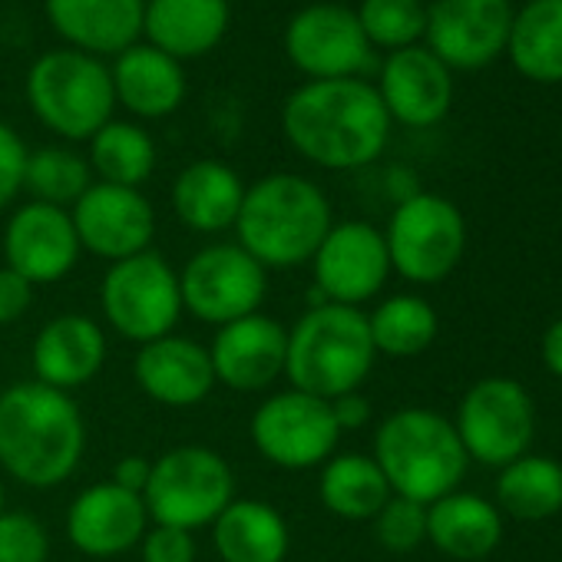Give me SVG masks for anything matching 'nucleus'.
<instances>
[{
  "label": "nucleus",
  "instance_id": "19",
  "mask_svg": "<svg viewBox=\"0 0 562 562\" xmlns=\"http://www.w3.org/2000/svg\"><path fill=\"white\" fill-rule=\"evenodd\" d=\"M149 529V513L139 493L110 480L83 486L64 516V532L87 559H116L139 546Z\"/></svg>",
  "mask_w": 562,
  "mask_h": 562
},
{
  "label": "nucleus",
  "instance_id": "26",
  "mask_svg": "<svg viewBox=\"0 0 562 562\" xmlns=\"http://www.w3.org/2000/svg\"><path fill=\"white\" fill-rule=\"evenodd\" d=\"M427 542L453 562H483L503 542V513L480 493L453 490L427 506Z\"/></svg>",
  "mask_w": 562,
  "mask_h": 562
},
{
  "label": "nucleus",
  "instance_id": "8",
  "mask_svg": "<svg viewBox=\"0 0 562 562\" xmlns=\"http://www.w3.org/2000/svg\"><path fill=\"white\" fill-rule=\"evenodd\" d=\"M232 463L205 443H179L153 457V473L143 490L149 522L176 529H209L235 499Z\"/></svg>",
  "mask_w": 562,
  "mask_h": 562
},
{
  "label": "nucleus",
  "instance_id": "34",
  "mask_svg": "<svg viewBox=\"0 0 562 562\" xmlns=\"http://www.w3.org/2000/svg\"><path fill=\"white\" fill-rule=\"evenodd\" d=\"M93 169L83 153L74 146H41L27 153L24 166V192L34 202H47L57 209H74L77 199L93 186Z\"/></svg>",
  "mask_w": 562,
  "mask_h": 562
},
{
  "label": "nucleus",
  "instance_id": "7",
  "mask_svg": "<svg viewBox=\"0 0 562 562\" xmlns=\"http://www.w3.org/2000/svg\"><path fill=\"white\" fill-rule=\"evenodd\" d=\"M97 295L103 328H110L136 348L176 335L186 315L179 292V268H172V261L156 248L106 265Z\"/></svg>",
  "mask_w": 562,
  "mask_h": 562
},
{
  "label": "nucleus",
  "instance_id": "44",
  "mask_svg": "<svg viewBox=\"0 0 562 562\" xmlns=\"http://www.w3.org/2000/svg\"><path fill=\"white\" fill-rule=\"evenodd\" d=\"M8 509V490H4V476H0V513Z\"/></svg>",
  "mask_w": 562,
  "mask_h": 562
},
{
  "label": "nucleus",
  "instance_id": "27",
  "mask_svg": "<svg viewBox=\"0 0 562 562\" xmlns=\"http://www.w3.org/2000/svg\"><path fill=\"white\" fill-rule=\"evenodd\" d=\"M241 199H245V182L222 159L189 162L176 176L169 192L179 225H186L195 235H222L235 228Z\"/></svg>",
  "mask_w": 562,
  "mask_h": 562
},
{
  "label": "nucleus",
  "instance_id": "41",
  "mask_svg": "<svg viewBox=\"0 0 562 562\" xmlns=\"http://www.w3.org/2000/svg\"><path fill=\"white\" fill-rule=\"evenodd\" d=\"M328 404H331V414H335V424H338L341 434H358L374 420V407L361 391H351V394L335 397Z\"/></svg>",
  "mask_w": 562,
  "mask_h": 562
},
{
  "label": "nucleus",
  "instance_id": "17",
  "mask_svg": "<svg viewBox=\"0 0 562 562\" xmlns=\"http://www.w3.org/2000/svg\"><path fill=\"white\" fill-rule=\"evenodd\" d=\"M0 251H4V265L24 274L34 289L57 285V281L70 278L83 255L70 209H57L34 199H27L8 215Z\"/></svg>",
  "mask_w": 562,
  "mask_h": 562
},
{
  "label": "nucleus",
  "instance_id": "12",
  "mask_svg": "<svg viewBox=\"0 0 562 562\" xmlns=\"http://www.w3.org/2000/svg\"><path fill=\"white\" fill-rule=\"evenodd\" d=\"M457 437L470 460L503 470L529 453L536 437L532 394L513 378H483L457 404Z\"/></svg>",
  "mask_w": 562,
  "mask_h": 562
},
{
  "label": "nucleus",
  "instance_id": "9",
  "mask_svg": "<svg viewBox=\"0 0 562 562\" xmlns=\"http://www.w3.org/2000/svg\"><path fill=\"white\" fill-rule=\"evenodd\" d=\"M384 232L391 271L411 285H440L467 255V218L437 192H414L391 212Z\"/></svg>",
  "mask_w": 562,
  "mask_h": 562
},
{
  "label": "nucleus",
  "instance_id": "2",
  "mask_svg": "<svg viewBox=\"0 0 562 562\" xmlns=\"http://www.w3.org/2000/svg\"><path fill=\"white\" fill-rule=\"evenodd\" d=\"M87 453V420L74 394L41 381L0 391V476L27 490L67 483Z\"/></svg>",
  "mask_w": 562,
  "mask_h": 562
},
{
  "label": "nucleus",
  "instance_id": "42",
  "mask_svg": "<svg viewBox=\"0 0 562 562\" xmlns=\"http://www.w3.org/2000/svg\"><path fill=\"white\" fill-rule=\"evenodd\" d=\"M149 473H153V460H149V457H139V453H130V457H120V460H116L110 483H116V486H123V490L143 496V490H146V483H149Z\"/></svg>",
  "mask_w": 562,
  "mask_h": 562
},
{
  "label": "nucleus",
  "instance_id": "20",
  "mask_svg": "<svg viewBox=\"0 0 562 562\" xmlns=\"http://www.w3.org/2000/svg\"><path fill=\"white\" fill-rule=\"evenodd\" d=\"M110 358V338L103 322L83 312H64L50 318L31 345L34 381L74 394L93 384Z\"/></svg>",
  "mask_w": 562,
  "mask_h": 562
},
{
  "label": "nucleus",
  "instance_id": "22",
  "mask_svg": "<svg viewBox=\"0 0 562 562\" xmlns=\"http://www.w3.org/2000/svg\"><path fill=\"white\" fill-rule=\"evenodd\" d=\"M133 381L149 401L169 411L199 407L218 387L209 361V348L186 335H166L159 341L136 348Z\"/></svg>",
  "mask_w": 562,
  "mask_h": 562
},
{
  "label": "nucleus",
  "instance_id": "13",
  "mask_svg": "<svg viewBox=\"0 0 562 562\" xmlns=\"http://www.w3.org/2000/svg\"><path fill=\"white\" fill-rule=\"evenodd\" d=\"M308 265L318 295L315 302L348 308H364L368 302H374L391 278L384 232L364 218L335 222Z\"/></svg>",
  "mask_w": 562,
  "mask_h": 562
},
{
  "label": "nucleus",
  "instance_id": "18",
  "mask_svg": "<svg viewBox=\"0 0 562 562\" xmlns=\"http://www.w3.org/2000/svg\"><path fill=\"white\" fill-rule=\"evenodd\" d=\"M205 348L215 384L235 394H265L285 378L289 328L265 312H255L215 328Z\"/></svg>",
  "mask_w": 562,
  "mask_h": 562
},
{
  "label": "nucleus",
  "instance_id": "43",
  "mask_svg": "<svg viewBox=\"0 0 562 562\" xmlns=\"http://www.w3.org/2000/svg\"><path fill=\"white\" fill-rule=\"evenodd\" d=\"M539 358H542L546 371H549L552 378L562 381V318H555V322L542 331Z\"/></svg>",
  "mask_w": 562,
  "mask_h": 562
},
{
  "label": "nucleus",
  "instance_id": "21",
  "mask_svg": "<svg viewBox=\"0 0 562 562\" xmlns=\"http://www.w3.org/2000/svg\"><path fill=\"white\" fill-rule=\"evenodd\" d=\"M374 90L391 123L411 130H430L443 123L453 106V74L424 44L387 54Z\"/></svg>",
  "mask_w": 562,
  "mask_h": 562
},
{
  "label": "nucleus",
  "instance_id": "39",
  "mask_svg": "<svg viewBox=\"0 0 562 562\" xmlns=\"http://www.w3.org/2000/svg\"><path fill=\"white\" fill-rule=\"evenodd\" d=\"M136 552H139V562H195L199 546H195V532L189 529L149 522Z\"/></svg>",
  "mask_w": 562,
  "mask_h": 562
},
{
  "label": "nucleus",
  "instance_id": "38",
  "mask_svg": "<svg viewBox=\"0 0 562 562\" xmlns=\"http://www.w3.org/2000/svg\"><path fill=\"white\" fill-rule=\"evenodd\" d=\"M27 143L21 133L0 120V215L24 192V166H27Z\"/></svg>",
  "mask_w": 562,
  "mask_h": 562
},
{
  "label": "nucleus",
  "instance_id": "5",
  "mask_svg": "<svg viewBox=\"0 0 562 562\" xmlns=\"http://www.w3.org/2000/svg\"><path fill=\"white\" fill-rule=\"evenodd\" d=\"M378 364V351L368 331V312L315 302L289 328L285 381L295 391L322 401L361 391Z\"/></svg>",
  "mask_w": 562,
  "mask_h": 562
},
{
  "label": "nucleus",
  "instance_id": "31",
  "mask_svg": "<svg viewBox=\"0 0 562 562\" xmlns=\"http://www.w3.org/2000/svg\"><path fill=\"white\" fill-rule=\"evenodd\" d=\"M496 509L522 522L562 516V463L542 453L506 463L496 476Z\"/></svg>",
  "mask_w": 562,
  "mask_h": 562
},
{
  "label": "nucleus",
  "instance_id": "6",
  "mask_svg": "<svg viewBox=\"0 0 562 562\" xmlns=\"http://www.w3.org/2000/svg\"><path fill=\"white\" fill-rule=\"evenodd\" d=\"M24 90L31 113L64 143H90L116 110L110 67L74 47H57L37 57L27 70Z\"/></svg>",
  "mask_w": 562,
  "mask_h": 562
},
{
  "label": "nucleus",
  "instance_id": "10",
  "mask_svg": "<svg viewBox=\"0 0 562 562\" xmlns=\"http://www.w3.org/2000/svg\"><path fill=\"white\" fill-rule=\"evenodd\" d=\"M341 437L345 434L335 424L331 404L295 387L261 397L248 420V440L255 453L265 463L292 473L318 470L338 453Z\"/></svg>",
  "mask_w": 562,
  "mask_h": 562
},
{
  "label": "nucleus",
  "instance_id": "37",
  "mask_svg": "<svg viewBox=\"0 0 562 562\" xmlns=\"http://www.w3.org/2000/svg\"><path fill=\"white\" fill-rule=\"evenodd\" d=\"M50 529L24 509L0 513V562H47Z\"/></svg>",
  "mask_w": 562,
  "mask_h": 562
},
{
  "label": "nucleus",
  "instance_id": "4",
  "mask_svg": "<svg viewBox=\"0 0 562 562\" xmlns=\"http://www.w3.org/2000/svg\"><path fill=\"white\" fill-rule=\"evenodd\" d=\"M371 457L394 496L424 506L460 490L470 467L453 420L430 407H401L387 414L374 427Z\"/></svg>",
  "mask_w": 562,
  "mask_h": 562
},
{
  "label": "nucleus",
  "instance_id": "30",
  "mask_svg": "<svg viewBox=\"0 0 562 562\" xmlns=\"http://www.w3.org/2000/svg\"><path fill=\"white\" fill-rule=\"evenodd\" d=\"M506 54L519 77L562 83V0H526L513 14Z\"/></svg>",
  "mask_w": 562,
  "mask_h": 562
},
{
  "label": "nucleus",
  "instance_id": "36",
  "mask_svg": "<svg viewBox=\"0 0 562 562\" xmlns=\"http://www.w3.org/2000/svg\"><path fill=\"white\" fill-rule=\"evenodd\" d=\"M371 526H374V539L387 552H414L427 542V506L404 496H391L378 509Z\"/></svg>",
  "mask_w": 562,
  "mask_h": 562
},
{
  "label": "nucleus",
  "instance_id": "15",
  "mask_svg": "<svg viewBox=\"0 0 562 562\" xmlns=\"http://www.w3.org/2000/svg\"><path fill=\"white\" fill-rule=\"evenodd\" d=\"M509 0H434L427 8L424 47L453 70H483L506 54L513 27Z\"/></svg>",
  "mask_w": 562,
  "mask_h": 562
},
{
  "label": "nucleus",
  "instance_id": "23",
  "mask_svg": "<svg viewBox=\"0 0 562 562\" xmlns=\"http://www.w3.org/2000/svg\"><path fill=\"white\" fill-rule=\"evenodd\" d=\"M146 0H44L54 34L90 57H120L143 37Z\"/></svg>",
  "mask_w": 562,
  "mask_h": 562
},
{
  "label": "nucleus",
  "instance_id": "11",
  "mask_svg": "<svg viewBox=\"0 0 562 562\" xmlns=\"http://www.w3.org/2000/svg\"><path fill=\"white\" fill-rule=\"evenodd\" d=\"M182 312L202 325L222 328L261 312L268 295V268H261L238 241H212L179 268Z\"/></svg>",
  "mask_w": 562,
  "mask_h": 562
},
{
  "label": "nucleus",
  "instance_id": "28",
  "mask_svg": "<svg viewBox=\"0 0 562 562\" xmlns=\"http://www.w3.org/2000/svg\"><path fill=\"white\" fill-rule=\"evenodd\" d=\"M209 529L222 562H285L292 552L289 519L258 496H235Z\"/></svg>",
  "mask_w": 562,
  "mask_h": 562
},
{
  "label": "nucleus",
  "instance_id": "29",
  "mask_svg": "<svg viewBox=\"0 0 562 562\" xmlns=\"http://www.w3.org/2000/svg\"><path fill=\"white\" fill-rule=\"evenodd\" d=\"M391 496L394 493L371 453L338 450L318 467V499L338 519L371 522Z\"/></svg>",
  "mask_w": 562,
  "mask_h": 562
},
{
  "label": "nucleus",
  "instance_id": "25",
  "mask_svg": "<svg viewBox=\"0 0 562 562\" xmlns=\"http://www.w3.org/2000/svg\"><path fill=\"white\" fill-rule=\"evenodd\" d=\"M110 80L116 106L130 110L136 120L172 116L189 90L182 64L149 44H133L123 50L110 67Z\"/></svg>",
  "mask_w": 562,
  "mask_h": 562
},
{
  "label": "nucleus",
  "instance_id": "32",
  "mask_svg": "<svg viewBox=\"0 0 562 562\" xmlns=\"http://www.w3.org/2000/svg\"><path fill=\"white\" fill-rule=\"evenodd\" d=\"M368 331L378 358L384 355L394 361H411L430 351V345L437 341L440 315L420 295H387L374 305V312H368Z\"/></svg>",
  "mask_w": 562,
  "mask_h": 562
},
{
  "label": "nucleus",
  "instance_id": "33",
  "mask_svg": "<svg viewBox=\"0 0 562 562\" xmlns=\"http://www.w3.org/2000/svg\"><path fill=\"white\" fill-rule=\"evenodd\" d=\"M87 162L93 169L97 182L139 189L156 172V139L146 126L130 120H110L103 130H97L87 143Z\"/></svg>",
  "mask_w": 562,
  "mask_h": 562
},
{
  "label": "nucleus",
  "instance_id": "35",
  "mask_svg": "<svg viewBox=\"0 0 562 562\" xmlns=\"http://www.w3.org/2000/svg\"><path fill=\"white\" fill-rule=\"evenodd\" d=\"M371 50H407L424 41L427 4L424 0H361L355 11Z\"/></svg>",
  "mask_w": 562,
  "mask_h": 562
},
{
  "label": "nucleus",
  "instance_id": "3",
  "mask_svg": "<svg viewBox=\"0 0 562 562\" xmlns=\"http://www.w3.org/2000/svg\"><path fill=\"white\" fill-rule=\"evenodd\" d=\"M335 225L325 189L295 172H268L245 186L235 241L268 271L308 265Z\"/></svg>",
  "mask_w": 562,
  "mask_h": 562
},
{
  "label": "nucleus",
  "instance_id": "40",
  "mask_svg": "<svg viewBox=\"0 0 562 562\" xmlns=\"http://www.w3.org/2000/svg\"><path fill=\"white\" fill-rule=\"evenodd\" d=\"M34 285L18 274L14 268L0 265V328H11L18 322H24V315L34 308Z\"/></svg>",
  "mask_w": 562,
  "mask_h": 562
},
{
  "label": "nucleus",
  "instance_id": "14",
  "mask_svg": "<svg viewBox=\"0 0 562 562\" xmlns=\"http://www.w3.org/2000/svg\"><path fill=\"white\" fill-rule=\"evenodd\" d=\"M285 57L308 80H351L361 77L374 50L358 24V14L345 4H308L285 27Z\"/></svg>",
  "mask_w": 562,
  "mask_h": 562
},
{
  "label": "nucleus",
  "instance_id": "24",
  "mask_svg": "<svg viewBox=\"0 0 562 562\" xmlns=\"http://www.w3.org/2000/svg\"><path fill=\"white\" fill-rule=\"evenodd\" d=\"M232 24L228 0H146L143 37L172 60H199L212 54Z\"/></svg>",
  "mask_w": 562,
  "mask_h": 562
},
{
  "label": "nucleus",
  "instance_id": "16",
  "mask_svg": "<svg viewBox=\"0 0 562 562\" xmlns=\"http://www.w3.org/2000/svg\"><path fill=\"white\" fill-rule=\"evenodd\" d=\"M80 248L106 265L153 248L156 209L143 189L93 182L70 209Z\"/></svg>",
  "mask_w": 562,
  "mask_h": 562
},
{
  "label": "nucleus",
  "instance_id": "1",
  "mask_svg": "<svg viewBox=\"0 0 562 562\" xmlns=\"http://www.w3.org/2000/svg\"><path fill=\"white\" fill-rule=\"evenodd\" d=\"M391 116L374 83L308 80L281 106V133L312 166L331 172L364 169L381 159L391 139Z\"/></svg>",
  "mask_w": 562,
  "mask_h": 562
}]
</instances>
